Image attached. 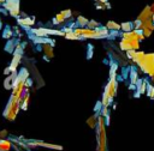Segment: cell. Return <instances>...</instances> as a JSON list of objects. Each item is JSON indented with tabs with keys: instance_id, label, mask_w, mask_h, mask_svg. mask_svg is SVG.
Wrapping results in <instances>:
<instances>
[{
	"instance_id": "obj_1",
	"label": "cell",
	"mask_w": 154,
	"mask_h": 151,
	"mask_svg": "<svg viewBox=\"0 0 154 151\" xmlns=\"http://www.w3.org/2000/svg\"><path fill=\"white\" fill-rule=\"evenodd\" d=\"M132 61L144 72L147 76L152 77L154 74V53H144L142 50H137Z\"/></svg>"
},
{
	"instance_id": "obj_2",
	"label": "cell",
	"mask_w": 154,
	"mask_h": 151,
	"mask_svg": "<svg viewBox=\"0 0 154 151\" xmlns=\"http://www.w3.org/2000/svg\"><path fill=\"white\" fill-rule=\"evenodd\" d=\"M96 151H107V139H106V131H105V116L99 114L97 125H96Z\"/></svg>"
},
{
	"instance_id": "obj_3",
	"label": "cell",
	"mask_w": 154,
	"mask_h": 151,
	"mask_svg": "<svg viewBox=\"0 0 154 151\" xmlns=\"http://www.w3.org/2000/svg\"><path fill=\"white\" fill-rule=\"evenodd\" d=\"M117 86H118V83H117L116 79H109L108 80V83L105 87L103 95H102V101H101L102 108H108L109 107L114 96L117 95Z\"/></svg>"
},
{
	"instance_id": "obj_4",
	"label": "cell",
	"mask_w": 154,
	"mask_h": 151,
	"mask_svg": "<svg viewBox=\"0 0 154 151\" xmlns=\"http://www.w3.org/2000/svg\"><path fill=\"white\" fill-rule=\"evenodd\" d=\"M119 48L123 52L128 50H138L140 49V41L137 40H129V38H123L119 41Z\"/></svg>"
},
{
	"instance_id": "obj_5",
	"label": "cell",
	"mask_w": 154,
	"mask_h": 151,
	"mask_svg": "<svg viewBox=\"0 0 154 151\" xmlns=\"http://www.w3.org/2000/svg\"><path fill=\"white\" fill-rule=\"evenodd\" d=\"M5 7L10 11L11 16H18L19 13V0H6Z\"/></svg>"
},
{
	"instance_id": "obj_6",
	"label": "cell",
	"mask_w": 154,
	"mask_h": 151,
	"mask_svg": "<svg viewBox=\"0 0 154 151\" xmlns=\"http://www.w3.org/2000/svg\"><path fill=\"white\" fill-rule=\"evenodd\" d=\"M97 119H99V114H93L91 116H89L87 119V125L90 127V128H96V125H97Z\"/></svg>"
},
{
	"instance_id": "obj_7",
	"label": "cell",
	"mask_w": 154,
	"mask_h": 151,
	"mask_svg": "<svg viewBox=\"0 0 154 151\" xmlns=\"http://www.w3.org/2000/svg\"><path fill=\"white\" fill-rule=\"evenodd\" d=\"M109 31H120V24H118L114 20H108L105 25Z\"/></svg>"
},
{
	"instance_id": "obj_8",
	"label": "cell",
	"mask_w": 154,
	"mask_h": 151,
	"mask_svg": "<svg viewBox=\"0 0 154 151\" xmlns=\"http://www.w3.org/2000/svg\"><path fill=\"white\" fill-rule=\"evenodd\" d=\"M42 48H43V53H45L46 58H53L54 56V52H53V46L52 44L45 43Z\"/></svg>"
},
{
	"instance_id": "obj_9",
	"label": "cell",
	"mask_w": 154,
	"mask_h": 151,
	"mask_svg": "<svg viewBox=\"0 0 154 151\" xmlns=\"http://www.w3.org/2000/svg\"><path fill=\"white\" fill-rule=\"evenodd\" d=\"M120 30L123 32H128V31H132L134 30V23L132 22H124L120 24Z\"/></svg>"
},
{
	"instance_id": "obj_10",
	"label": "cell",
	"mask_w": 154,
	"mask_h": 151,
	"mask_svg": "<svg viewBox=\"0 0 154 151\" xmlns=\"http://www.w3.org/2000/svg\"><path fill=\"white\" fill-rule=\"evenodd\" d=\"M88 22H89V20H88L85 17L81 16V14H78V16H77V18H76V24H77L79 28H84V26H87Z\"/></svg>"
},
{
	"instance_id": "obj_11",
	"label": "cell",
	"mask_w": 154,
	"mask_h": 151,
	"mask_svg": "<svg viewBox=\"0 0 154 151\" xmlns=\"http://www.w3.org/2000/svg\"><path fill=\"white\" fill-rule=\"evenodd\" d=\"M18 23H19V24H22V25H24V26H31V25L35 23V20H34V18L25 17V18L18 19Z\"/></svg>"
},
{
	"instance_id": "obj_12",
	"label": "cell",
	"mask_w": 154,
	"mask_h": 151,
	"mask_svg": "<svg viewBox=\"0 0 154 151\" xmlns=\"http://www.w3.org/2000/svg\"><path fill=\"white\" fill-rule=\"evenodd\" d=\"M67 19L64 17V14L60 12V13H58L55 17H54V19H53V23L54 24H61V23H64V22H66Z\"/></svg>"
},
{
	"instance_id": "obj_13",
	"label": "cell",
	"mask_w": 154,
	"mask_h": 151,
	"mask_svg": "<svg viewBox=\"0 0 154 151\" xmlns=\"http://www.w3.org/2000/svg\"><path fill=\"white\" fill-rule=\"evenodd\" d=\"M137 81H138V74H137V71L131 70V72H130V83L136 85Z\"/></svg>"
},
{
	"instance_id": "obj_14",
	"label": "cell",
	"mask_w": 154,
	"mask_h": 151,
	"mask_svg": "<svg viewBox=\"0 0 154 151\" xmlns=\"http://www.w3.org/2000/svg\"><path fill=\"white\" fill-rule=\"evenodd\" d=\"M64 36H65V38H67V40H82L78 35H76V34L73 32V30L70 31V32H66Z\"/></svg>"
},
{
	"instance_id": "obj_15",
	"label": "cell",
	"mask_w": 154,
	"mask_h": 151,
	"mask_svg": "<svg viewBox=\"0 0 154 151\" xmlns=\"http://www.w3.org/2000/svg\"><path fill=\"white\" fill-rule=\"evenodd\" d=\"M99 26H100V23L96 22V20H94V19L89 20L88 24H87V28H89V29H96V28H99Z\"/></svg>"
},
{
	"instance_id": "obj_16",
	"label": "cell",
	"mask_w": 154,
	"mask_h": 151,
	"mask_svg": "<svg viewBox=\"0 0 154 151\" xmlns=\"http://www.w3.org/2000/svg\"><path fill=\"white\" fill-rule=\"evenodd\" d=\"M147 95L149 96L150 99H154V86H152V85L147 86Z\"/></svg>"
},
{
	"instance_id": "obj_17",
	"label": "cell",
	"mask_w": 154,
	"mask_h": 151,
	"mask_svg": "<svg viewBox=\"0 0 154 151\" xmlns=\"http://www.w3.org/2000/svg\"><path fill=\"white\" fill-rule=\"evenodd\" d=\"M61 13L64 14V17H65L66 19H69V18L72 16V11H71V10H69V8H67V10H64V11H61Z\"/></svg>"
},
{
	"instance_id": "obj_18",
	"label": "cell",
	"mask_w": 154,
	"mask_h": 151,
	"mask_svg": "<svg viewBox=\"0 0 154 151\" xmlns=\"http://www.w3.org/2000/svg\"><path fill=\"white\" fill-rule=\"evenodd\" d=\"M136 52H137V50H128V52H125V55H126L128 59H131V60H132V58L135 56Z\"/></svg>"
},
{
	"instance_id": "obj_19",
	"label": "cell",
	"mask_w": 154,
	"mask_h": 151,
	"mask_svg": "<svg viewBox=\"0 0 154 151\" xmlns=\"http://www.w3.org/2000/svg\"><path fill=\"white\" fill-rule=\"evenodd\" d=\"M106 7H107V8H111V5H109V2H108V1L106 2Z\"/></svg>"
},
{
	"instance_id": "obj_20",
	"label": "cell",
	"mask_w": 154,
	"mask_h": 151,
	"mask_svg": "<svg viewBox=\"0 0 154 151\" xmlns=\"http://www.w3.org/2000/svg\"><path fill=\"white\" fill-rule=\"evenodd\" d=\"M150 8H152V11H153V13H154V4L150 6Z\"/></svg>"
},
{
	"instance_id": "obj_21",
	"label": "cell",
	"mask_w": 154,
	"mask_h": 151,
	"mask_svg": "<svg viewBox=\"0 0 154 151\" xmlns=\"http://www.w3.org/2000/svg\"><path fill=\"white\" fill-rule=\"evenodd\" d=\"M152 80H153V83H154V74L152 76Z\"/></svg>"
},
{
	"instance_id": "obj_22",
	"label": "cell",
	"mask_w": 154,
	"mask_h": 151,
	"mask_svg": "<svg viewBox=\"0 0 154 151\" xmlns=\"http://www.w3.org/2000/svg\"><path fill=\"white\" fill-rule=\"evenodd\" d=\"M152 19H153V24H154V13H153V17H152Z\"/></svg>"
},
{
	"instance_id": "obj_23",
	"label": "cell",
	"mask_w": 154,
	"mask_h": 151,
	"mask_svg": "<svg viewBox=\"0 0 154 151\" xmlns=\"http://www.w3.org/2000/svg\"><path fill=\"white\" fill-rule=\"evenodd\" d=\"M4 1H5V0H0V4H1V2H4Z\"/></svg>"
}]
</instances>
